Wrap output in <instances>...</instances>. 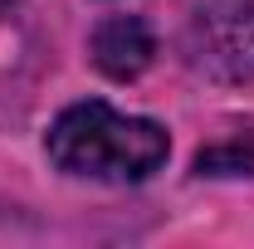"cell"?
I'll use <instances>...</instances> for the list:
<instances>
[{
  "mask_svg": "<svg viewBox=\"0 0 254 249\" xmlns=\"http://www.w3.org/2000/svg\"><path fill=\"white\" fill-rule=\"evenodd\" d=\"M44 147H49V161L68 176L127 186V181H147L166 161L171 137L152 118H127L118 108L88 98V103H73L54 118Z\"/></svg>",
  "mask_w": 254,
  "mask_h": 249,
  "instance_id": "obj_1",
  "label": "cell"
},
{
  "mask_svg": "<svg viewBox=\"0 0 254 249\" xmlns=\"http://www.w3.org/2000/svg\"><path fill=\"white\" fill-rule=\"evenodd\" d=\"M186 59L215 83H254V0H200L186 25Z\"/></svg>",
  "mask_w": 254,
  "mask_h": 249,
  "instance_id": "obj_2",
  "label": "cell"
},
{
  "mask_svg": "<svg viewBox=\"0 0 254 249\" xmlns=\"http://www.w3.org/2000/svg\"><path fill=\"white\" fill-rule=\"evenodd\" d=\"M88 49H93V63L108 78H137L152 63V54H157V39H152V30L137 15H108L93 30Z\"/></svg>",
  "mask_w": 254,
  "mask_h": 249,
  "instance_id": "obj_3",
  "label": "cell"
},
{
  "mask_svg": "<svg viewBox=\"0 0 254 249\" xmlns=\"http://www.w3.org/2000/svg\"><path fill=\"white\" fill-rule=\"evenodd\" d=\"M195 171L205 176H250L254 171V152H245L240 142H230V147H210V152L195 156Z\"/></svg>",
  "mask_w": 254,
  "mask_h": 249,
  "instance_id": "obj_4",
  "label": "cell"
},
{
  "mask_svg": "<svg viewBox=\"0 0 254 249\" xmlns=\"http://www.w3.org/2000/svg\"><path fill=\"white\" fill-rule=\"evenodd\" d=\"M10 5H15V0H0V15H5V10H10Z\"/></svg>",
  "mask_w": 254,
  "mask_h": 249,
  "instance_id": "obj_5",
  "label": "cell"
}]
</instances>
